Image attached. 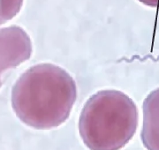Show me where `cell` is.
Segmentation results:
<instances>
[{
  "instance_id": "1",
  "label": "cell",
  "mask_w": 159,
  "mask_h": 150,
  "mask_svg": "<svg viewBox=\"0 0 159 150\" xmlns=\"http://www.w3.org/2000/svg\"><path fill=\"white\" fill-rule=\"evenodd\" d=\"M77 99V87L67 72L52 64L30 67L15 82L11 106L19 119L38 130L61 126Z\"/></svg>"
},
{
  "instance_id": "4",
  "label": "cell",
  "mask_w": 159,
  "mask_h": 150,
  "mask_svg": "<svg viewBox=\"0 0 159 150\" xmlns=\"http://www.w3.org/2000/svg\"><path fill=\"white\" fill-rule=\"evenodd\" d=\"M141 139L147 150H159V87L150 92L142 104Z\"/></svg>"
},
{
  "instance_id": "6",
  "label": "cell",
  "mask_w": 159,
  "mask_h": 150,
  "mask_svg": "<svg viewBox=\"0 0 159 150\" xmlns=\"http://www.w3.org/2000/svg\"><path fill=\"white\" fill-rule=\"evenodd\" d=\"M138 1L149 7H159V0H138Z\"/></svg>"
},
{
  "instance_id": "3",
  "label": "cell",
  "mask_w": 159,
  "mask_h": 150,
  "mask_svg": "<svg viewBox=\"0 0 159 150\" xmlns=\"http://www.w3.org/2000/svg\"><path fill=\"white\" fill-rule=\"evenodd\" d=\"M32 51L31 39L22 28L11 26L0 29V87L5 72L27 61Z\"/></svg>"
},
{
  "instance_id": "5",
  "label": "cell",
  "mask_w": 159,
  "mask_h": 150,
  "mask_svg": "<svg viewBox=\"0 0 159 150\" xmlns=\"http://www.w3.org/2000/svg\"><path fill=\"white\" fill-rule=\"evenodd\" d=\"M24 0H0V26L10 21L20 12Z\"/></svg>"
},
{
  "instance_id": "2",
  "label": "cell",
  "mask_w": 159,
  "mask_h": 150,
  "mask_svg": "<svg viewBox=\"0 0 159 150\" xmlns=\"http://www.w3.org/2000/svg\"><path fill=\"white\" fill-rule=\"evenodd\" d=\"M138 110L125 93L109 89L86 102L79 119V133L89 150H119L130 141L138 127Z\"/></svg>"
}]
</instances>
